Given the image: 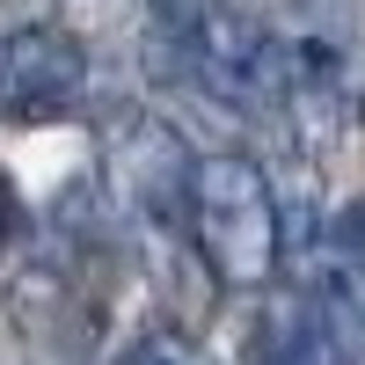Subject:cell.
<instances>
[{
    "instance_id": "277c9868",
    "label": "cell",
    "mask_w": 365,
    "mask_h": 365,
    "mask_svg": "<svg viewBox=\"0 0 365 365\" xmlns=\"http://www.w3.org/2000/svg\"><path fill=\"white\" fill-rule=\"evenodd\" d=\"M110 161H117V190H125L132 212H146V220H175V212H190L197 161H190V146H182L175 125H161V117H132Z\"/></svg>"
},
{
    "instance_id": "3957f363",
    "label": "cell",
    "mask_w": 365,
    "mask_h": 365,
    "mask_svg": "<svg viewBox=\"0 0 365 365\" xmlns=\"http://www.w3.org/2000/svg\"><path fill=\"white\" fill-rule=\"evenodd\" d=\"M88 81V58L81 44L66 37V29H15L8 44H0V103H8L15 117H58Z\"/></svg>"
},
{
    "instance_id": "8992f818",
    "label": "cell",
    "mask_w": 365,
    "mask_h": 365,
    "mask_svg": "<svg viewBox=\"0 0 365 365\" xmlns=\"http://www.w3.org/2000/svg\"><path fill=\"white\" fill-rule=\"evenodd\" d=\"M125 365H212V358H205L197 344H182V336H146Z\"/></svg>"
},
{
    "instance_id": "5b68a950",
    "label": "cell",
    "mask_w": 365,
    "mask_h": 365,
    "mask_svg": "<svg viewBox=\"0 0 365 365\" xmlns=\"http://www.w3.org/2000/svg\"><path fill=\"white\" fill-rule=\"evenodd\" d=\"M249 365H351V351H344V336H336L329 322L278 314V322H263V329H256Z\"/></svg>"
},
{
    "instance_id": "6da1fadb",
    "label": "cell",
    "mask_w": 365,
    "mask_h": 365,
    "mask_svg": "<svg viewBox=\"0 0 365 365\" xmlns=\"http://www.w3.org/2000/svg\"><path fill=\"white\" fill-rule=\"evenodd\" d=\"M190 227H197V249L212 263V278L227 285H270L278 270V249H285V227H278V197L249 154H212L197 161V182H190Z\"/></svg>"
},
{
    "instance_id": "7a4b0ae2",
    "label": "cell",
    "mask_w": 365,
    "mask_h": 365,
    "mask_svg": "<svg viewBox=\"0 0 365 365\" xmlns=\"http://www.w3.org/2000/svg\"><path fill=\"white\" fill-rule=\"evenodd\" d=\"M182 66H190L220 103L234 110H270L285 96V66H292V51L270 37L263 22H249L241 8H212L190 22V37H182Z\"/></svg>"
},
{
    "instance_id": "52a82bcc",
    "label": "cell",
    "mask_w": 365,
    "mask_h": 365,
    "mask_svg": "<svg viewBox=\"0 0 365 365\" xmlns=\"http://www.w3.org/2000/svg\"><path fill=\"white\" fill-rule=\"evenodd\" d=\"M336 241H344V263H351V270H365V197H351V205H344Z\"/></svg>"
}]
</instances>
